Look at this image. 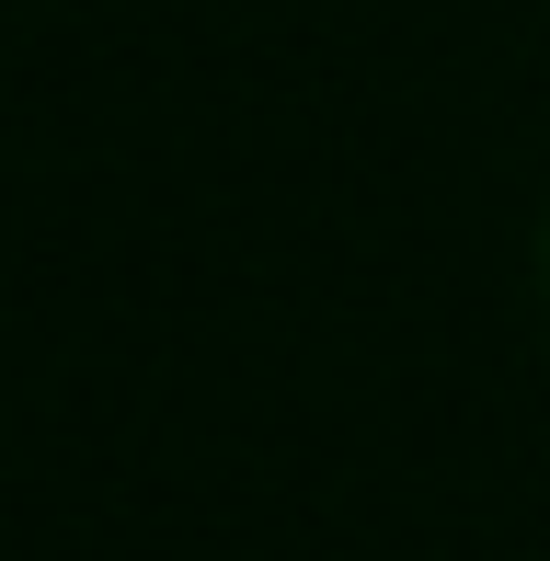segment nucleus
Returning a JSON list of instances; mask_svg holds the SVG:
<instances>
[]
</instances>
